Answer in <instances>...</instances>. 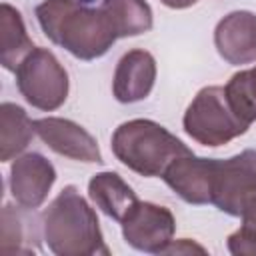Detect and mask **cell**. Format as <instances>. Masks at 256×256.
Instances as JSON below:
<instances>
[{"instance_id":"14","label":"cell","mask_w":256,"mask_h":256,"mask_svg":"<svg viewBox=\"0 0 256 256\" xmlns=\"http://www.w3.org/2000/svg\"><path fill=\"white\" fill-rule=\"evenodd\" d=\"M36 48L26 32L22 14L10 6L8 2H2L0 6V62L6 70L16 72L18 64L24 60V56Z\"/></svg>"},{"instance_id":"11","label":"cell","mask_w":256,"mask_h":256,"mask_svg":"<svg viewBox=\"0 0 256 256\" xmlns=\"http://www.w3.org/2000/svg\"><path fill=\"white\" fill-rule=\"evenodd\" d=\"M214 46L232 66L256 62V14L250 10L226 14L214 28Z\"/></svg>"},{"instance_id":"16","label":"cell","mask_w":256,"mask_h":256,"mask_svg":"<svg viewBox=\"0 0 256 256\" xmlns=\"http://www.w3.org/2000/svg\"><path fill=\"white\" fill-rule=\"evenodd\" d=\"M100 8L118 38L140 36L152 30L154 16L146 0H102Z\"/></svg>"},{"instance_id":"21","label":"cell","mask_w":256,"mask_h":256,"mask_svg":"<svg viewBox=\"0 0 256 256\" xmlns=\"http://www.w3.org/2000/svg\"><path fill=\"white\" fill-rule=\"evenodd\" d=\"M164 6L172 8V10H184V8H190L194 6L198 0H160Z\"/></svg>"},{"instance_id":"10","label":"cell","mask_w":256,"mask_h":256,"mask_svg":"<svg viewBox=\"0 0 256 256\" xmlns=\"http://www.w3.org/2000/svg\"><path fill=\"white\" fill-rule=\"evenodd\" d=\"M34 130L38 138L60 156L88 164L104 162L96 138L74 120L58 118V116L38 118L34 120Z\"/></svg>"},{"instance_id":"19","label":"cell","mask_w":256,"mask_h":256,"mask_svg":"<svg viewBox=\"0 0 256 256\" xmlns=\"http://www.w3.org/2000/svg\"><path fill=\"white\" fill-rule=\"evenodd\" d=\"M226 246L234 256H256V228L242 224L228 236Z\"/></svg>"},{"instance_id":"5","label":"cell","mask_w":256,"mask_h":256,"mask_svg":"<svg viewBox=\"0 0 256 256\" xmlns=\"http://www.w3.org/2000/svg\"><path fill=\"white\" fill-rule=\"evenodd\" d=\"M212 204L244 226L256 228V150H242L236 156L220 160Z\"/></svg>"},{"instance_id":"15","label":"cell","mask_w":256,"mask_h":256,"mask_svg":"<svg viewBox=\"0 0 256 256\" xmlns=\"http://www.w3.org/2000/svg\"><path fill=\"white\" fill-rule=\"evenodd\" d=\"M36 134L34 122L26 110L14 102H2L0 106V160L10 162L22 154L32 136Z\"/></svg>"},{"instance_id":"2","label":"cell","mask_w":256,"mask_h":256,"mask_svg":"<svg viewBox=\"0 0 256 256\" xmlns=\"http://www.w3.org/2000/svg\"><path fill=\"white\" fill-rule=\"evenodd\" d=\"M42 236L56 256H108L98 216L76 186L62 192L42 212Z\"/></svg>"},{"instance_id":"18","label":"cell","mask_w":256,"mask_h":256,"mask_svg":"<svg viewBox=\"0 0 256 256\" xmlns=\"http://www.w3.org/2000/svg\"><path fill=\"white\" fill-rule=\"evenodd\" d=\"M226 98L234 114L246 124L256 122V66L236 72L224 86Z\"/></svg>"},{"instance_id":"6","label":"cell","mask_w":256,"mask_h":256,"mask_svg":"<svg viewBox=\"0 0 256 256\" xmlns=\"http://www.w3.org/2000/svg\"><path fill=\"white\" fill-rule=\"evenodd\" d=\"M14 74L18 92L32 108L54 112L68 98V72L48 48H32L18 64Z\"/></svg>"},{"instance_id":"17","label":"cell","mask_w":256,"mask_h":256,"mask_svg":"<svg viewBox=\"0 0 256 256\" xmlns=\"http://www.w3.org/2000/svg\"><path fill=\"white\" fill-rule=\"evenodd\" d=\"M28 208L4 204L2 208V242L4 254H30L36 248L38 232L34 230L32 218L26 214Z\"/></svg>"},{"instance_id":"1","label":"cell","mask_w":256,"mask_h":256,"mask_svg":"<svg viewBox=\"0 0 256 256\" xmlns=\"http://www.w3.org/2000/svg\"><path fill=\"white\" fill-rule=\"evenodd\" d=\"M36 20L52 44L86 62L104 56L118 40L102 8L88 0H44Z\"/></svg>"},{"instance_id":"9","label":"cell","mask_w":256,"mask_h":256,"mask_svg":"<svg viewBox=\"0 0 256 256\" xmlns=\"http://www.w3.org/2000/svg\"><path fill=\"white\" fill-rule=\"evenodd\" d=\"M56 182L54 164L40 152H28L14 158L10 166L8 186L18 206L34 210L42 206Z\"/></svg>"},{"instance_id":"4","label":"cell","mask_w":256,"mask_h":256,"mask_svg":"<svg viewBox=\"0 0 256 256\" xmlns=\"http://www.w3.org/2000/svg\"><path fill=\"white\" fill-rule=\"evenodd\" d=\"M182 128L194 142L218 148L242 136L250 126H246L230 108L224 86H204L188 104Z\"/></svg>"},{"instance_id":"12","label":"cell","mask_w":256,"mask_h":256,"mask_svg":"<svg viewBox=\"0 0 256 256\" xmlns=\"http://www.w3.org/2000/svg\"><path fill=\"white\" fill-rule=\"evenodd\" d=\"M156 60L148 50L134 48L122 54L112 78V94L122 104H134L150 96L156 82Z\"/></svg>"},{"instance_id":"3","label":"cell","mask_w":256,"mask_h":256,"mask_svg":"<svg viewBox=\"0 0 256 256\" xmlns=\"http://www.w3.org/2000/svg\"><path fill=\"white\" fill-rule=\"evenodd\" d=\"M110 148L126 168L144 178L162 176L174 158L192 152L162 124L148 118L122 122L112 134Z\"/></svg>"},{"instance_id":"20","label":"cell","mask_w":256,"mask_h":256,"mask_svg":"<svg viewBox=\"0 0 256 256\" xmlns=\"http://www.w3.org/2000/svg\"><path fill=\"white\" fill-rule=\"evenodd\" d=\"M192 252H198V254H206V248L188 240V238H180V240H172L168 244V248L164 250V254H192Z\"/></svg>"},{"instance_id":"13","label":"cell","mask_w":256,"mask_h":256,"mask_svg":"<svg viewBox=\"0 0 256 256\" xmlns=\"http://www.w3.org/2000/svg\"><path fill=\"white\" fill-rule=\"evenodd\" d=\"M88 196L96 208H100L108 218L122 222L128 210L138 202L136 192L118 172L106 170L98 172L88 182Z\"/></svg>"},{"instance_id":"8","label":"cell","mask_w":256,"mask_h":256,"mask_svg":"<svg viewBox=\"0 0 256 256\" xmlns=\"http://www.w3.org/2000/svg\"><path fill=\"white\" fill-rule=\"evenodd\" d=\"M220 158H202L194 152L174 158L162 172L166 186L176 192L184 202L202 206L212 204V190Z\"/></svg>"},{"instance_id":"7","label":"cell","mask_w":256,"mask_h":256,"mask_svg":"<svg viewBox=\"0 0 256 256\" xmlns=\"http://www.w3.org/2000/svg\"><path fill=\"white\" fill-rule=\"evenodd\" d=\"M120 224L126 244L146 254H164L176 232V220L170 208L146 200H138Z\"/></svg>"}]
</instances>
